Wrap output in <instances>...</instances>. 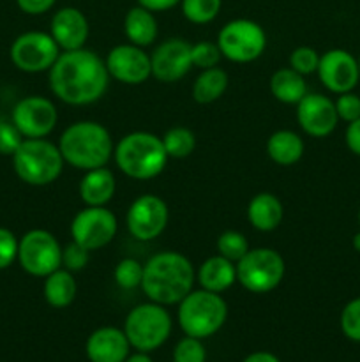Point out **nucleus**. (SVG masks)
Here are the masks:
<instances>
[{
	"label": "nucleus",
	"mask_w": 360,
	"mask_h": 362,
	"mask_svg": "<svg viewBox=\"0 0 360 362\" xmlns=\"http://www.w3.org/2000/svg\"><path fill=\"white\" fill-rule=\"evenodd\" d=\"M296 122L307 136H328L334 133L339 124L335 103L323 94L307 92L302 101L296 105Z\"/></svg>",
	"instance_id": "18"
},
{
	"label": "nucleus",
	"mask_w": 360,
	"mask_h": 362,
	"mask_svg": "<svg viewBox=\"0 0 360 362\" xmlns=\"http://www.w3.org/2000/svg\"><path fill=\"white\" fill-rule=\"evenodd\" d=\"M23 140V134L18 131L13 120L0 119V156H13Z\"/></svg>",
	"instance_id": "38"
},
{
	"label": "nucleus",
	"mask_w": 360,
	"mask_h": 362,
	"mask_svg": "<svg viewBox=\"0 0 360 362\" xmlns=\"http://www.w3.org/2000/svg\"><path fill=\"white\" fill-rule=\"evenodd\" d=\"M215 247H217V255L228 258L233 264L242 260L247 251L251 250L247 237L242 232H236V230H226V232H222L217 237Z\"/></svg>",
	"instance_id": "31"
},
{
	"label": "nucleus",
	"mask_w": 360,
	"mask_h": 362,
	"mask_svg": "<svg viewBox=\"0 0 360 362\" xmlns=\"http://www.w3.org/2000/svg\"><path fill=\"white\" fill-rule=\"evenodd\" d=\"M172 329L173 320L166 306L152 300L134 306L124 322V332L131 349L145 354L161 349L168 341Z\"/></svg>",
	"instance_id": "7"
},
{
	"label": "nucleus",
	"mask_w": 360,
	"mask_h": 362,
	"mask_svg": "<svg viewBox=\"0 0 360 362\" xmlns=\"http://www.w3.org/2000/svg\"><path fill=\"white\" fill-rule=\"evenodd\" d=\"M196 281L208 292H226L236 283V264L221 255H214L198 267Z\"/></svg>",
	"instance_id": "22"
},
{
	"label": "nucleus",
	"mask_w": 360,
	"mask_h": 362,
	"mask_svg": "<svg viewBox=\"0 0 360 362\" xmlns=\"http://www.w3.org/2000/svg\"><path fill=\"white\" fill-rule=\"evenodd\" d=\"M356 62H359V74H360V57H359V59H356Z\"/></svg>",
	"instance_id": "47"
},
{
	"label": "nucleus",
	"mask_w": 360,
	"mask_h": 362,
	"mask_svg": "<svg viewBox=\"0 0 360 362\" xmlns=\"http://www.w3.org/2000/svg\"><path fill=\"white\" fill-rule=\"evenodd\" d=\"M242 362H281V359H279L275 354L265 352V350H261V352L249 354V356H247Z\"/></svg>",
	"instance_id": "44"
},
{
	"label": "nucleus",
	"mask_w": 360,
	"mask_h": 362,
	"mask_svg": "<svg viewBox=\"0 0 360 362\" xmlns=\"http://www.w3.org/2000/svg\"><path fill=\"white\" fill-rule=\"evenodd\" d=\"M113 159L129 179L150 180L164 172L169 158L161 136L148 131H133L115 145Z\"/></svg>",
	"instance_id": "4"
},
{
	"label": "nucleus",
	"mask_w": 360,
	"mask_h": 362,
	"mask_svg": "<svg viewBox=\"0 0 360 362\" xmlns=\"http://www.w3.org/2000/svg\"><path fill=\"white\" fill-rule=\"evenodd\" d=\"M116 232L119 221L108 207L85 205V209H81L71 221V237L88 251H97L108 246L115 239Z\"/></svg>",
	"instance_id": "13"
},
{
	"label": "nucleus",
	"mask_w": 360,
	"mask_h": 362,
	"mask_svg": "<svg viewBox=\"0 0 360 362\" xmlns=\"http://www.w3.org/2000/svg\"><path fill=\"white\" fill-rule=\"evenodd\" d=\"M16 4L25 14L39 16V14L48 13V11L55 6L56 0H16Z\"/></svg>",
	"instance_id": "41"
},
{
	"label": "nucleus",
	"mask_w": 360,
	"mask_h": 362,
	"mask_svg": "<svg viewBox=\"0 0 360 362\" xmlns=\"http://www.w3.org/2000/svg\"><path fill=\"white\" fill-rule=\"evenodd\" d=\"M344 140L349 152H353L355 156H360V119L348 124L344 133Z\"/></svg>",
	"instance_id": "42"
},
{
	"label": "nucleus",
	"mask_w": 360,
	"mask_h": 362,
	"mask_svg": "<svg viewBox=\"0 0 360 362\" xmlns=\"http://www.w3.org/2000/svg\"><path fill=\"white\" fill-rule=\"evenodd\" d=\"M334 103L339 120H344V122L349 124L353 120L360 119V98L353 94V90L339 94V98Z\"/></svg>",
	"instance_id": "39"
},
{
	"label": "nucleus",
	"mask_w": 360,
	"mask_h": 362,
	"mask_svg": "<svg viewBox=\"0 0 360 362\" xmlns=\"http://www.w3.org/2000/svg\"><path fill=\"white\" fill-rule=\"evenodd\" d=\"M164 151L168 158L173 159H186L196 148V134L184 126L169 127L164 134L161 136Z\"/></svg>",
	"instance_id": "29"
},
{
	"label": "nucleus",
	"mask_w": 360,
	"mask_h": 362,
	"mask_svg": "<svg viewBox=\"0 0 360 362\" xmlns=\"http://www.w3.org/2000/svg\"><path fill=\"white\" fill-rule=\"evenodd\" d=\"M115 173L108 166L85 172V175L80 180V186H78L80 200L87 207H106L115 197Z\"/></svg>",
	"instance_id": "21"
},
{
	"label": "nucleus",
	"mask_w": 360,
	"mask_h": 362,
	"mask_svg": "<svg viewBox=\"0 0 360 362\" xmlns=\"http://www.w3.org/2000/svg\"><path fill=\"white\" fill-rule=\"evenodd\" d=\"M56 145L66 165L83 172L108 166L115 151L112 133L95 120H78L67 126Z\"/></svg>",
	"instance_id": "3"
},
{
	"label": "nucleus",
	"mask_w": 360,
	"mask_h": 362,
	"mask_svg": "<svg viewBox=\"0 0 360 362\" xmlns=\"http://www.w3.org/2000/svg\"><path fill=\"white\" fill-rule=\"evenodd\" d=\"M191 59H193V67H198L200 71L217 67L222 59V53L219 49L217 42L200 41L191 46Z\"/></svg>",
	"instance_id": "33"
},
{
	"label": "nucleus",
	"mask_w": 360,
	"mask_h": 362,
	"mask_svg": "<svg viewBox=\"0 0 360 362\" xmlns=\"http://www.w3.org/2000/svg\"><path fill=\"white\" fill-rule=\"evenodd\" d=\"M182 14L194 25H207L219 16L222 0H182Z\"/></svg>",
	"instance_id": "30"
},
{
	"label": "nucleus",
	"mask_w": 360,
	"mask_h": 362,
	"mask_svg": "<svg viewBox=\"0 0 360 362\" xmlns=\"http://www.w3.org/2000/svg\"><path fill=\"white\" fill-rule=\"evenodd\" d=\"M320 53L311 46H299L289 53V67L302 76L313 74L318 71V64H320Z\"/></svg>",
	"instance_id": "34"
},
{
	"label": "nucleus",
	"mask_w": 360,
	"mask_h": 362,
	"mask_svg": "<svg viewBox=\"0 0 360 362\" xmlns=\"http://www.w3.org/2000/svg\"><path fill=\"white\" fill-rule=\"evenodd\" d=\"M124 34L129 39L131 45H136L140 48L154 45L159 34L154 13L141 6L131 7L124 16Z\"/></svg>",
	"instance_id": "24"
},
{
	"label": "nucleus",
	"mask_w": 360,
	"mask_h": 362,
	"mask_svg": "<svg viewBox=\"0 0 360 362\" xmlns=\"http://www.w3.org/2000/svg\"><path fill=\"white\" fill-rule=\"evenodd\" d=\"M179 325L186 336L207 339L217 334L228 318V304L221 293L200 288L187 293L179 303Z\"/></svg>",
	"instance_id": "6"
},
{
	"label": "nucleus",
	"mask_w": 360,
	"mask_h": 362,
	"mask_svg": "<svg viewBox=\"0 0 360 362\" xmlns=\"http://www.w3.org/2000/svg\"><path fill=\"white\" fill-rule=\"evenodd\" d=\"M318 78L327 90L334 94L352 92L359 85V62L349 52L334 48L325 52L318 64Z\"/></svg>",
	"instance_id": "17"
},
{
	"label": "nucleus",
	"mask_w": 360,
	"mask_h": 362,
	"mask_svg": "<svg viewBox=\"0 0 360 362\" xmlns=\"http://www.w3.org/2000/svg\"><path fill=\"white\" fill-rule=\"evenodd\" d=\"M217 46L229 62L249 64L260 59L267 48V34L260 23L247 18H236L222 25L217 34Z\"/></svg>",
	"instance_id": "9"
},
{
	"label": "nucleus",
	"mask_w": 360,
	"mask_h": 362,
	"mask_svg": "<svg viewBox=\"0 0 360 362\" xmlns=\"http://www.w3.org/2000/svg\"><path fill=\"white\" fill-rule=\"evenodd\" d=\"M284 209L281 200L272 193H258L247 205V219L258 232H272L282 223Z\"/></svg>",
	"instance_id": "23"
},
{
	"label": "nucleus",
	"mask_w": 360,
	"mask_h": 362,
	"mask_svg": "<svg viewBox=\"0 0 360 362\" xmlns=\"http://www.w3.org/2000/svg\"><path fill=\"white\" fill-rule=\"evenodd\" d=\"M18 262L27 274L46 278L62 267V246L48 230H30L18 244Z\"/></svg>",
	"instance_id": "10"
},
{
	"label": "nucleus",
	"mask_w": 360,
	"mask_h": 362,
	"mask_svg": "<svg viewBox=\"0 0 360 362\" xmlns=\"http://www.w3.org/2000/svg\"><path fill=\"white\" fill-rule=\"evenodd\" d=\"M270 92L282 105H299L307 94L306 78L289 66L282 67L270 76Z\"/></svg>",
	"instance_id": "27"
},
{
	"label": "nucleus",
	"mask_w": 360,
	"mask_h": 362,
	"mask_svg": "<svg viewBox=\"0 0 360 362\" xmlns=\"http://www.w3.org/2000/svg\"><path fill=\"white\" fill-rule=\"evenodd\" d=\"M42 293H44L46 303L52 308L64 310V308L71 306L78 293V283L74 279L73 272L60 267L49 276H46Z\"/></svg>",
	"instance_id": "26"
},
{
	"label": "nucleus",
	"mask_w": 360,
	"mask_h": 362,
	"mask_svg": "<svg viewBox=\"0 0 360 362\" xmlns=\"http://www.w3.org/2000/svg\"><path fill=\"white\" fill-rule=\"evenodd\" d=\"M196 271L189 258L176 251H161L143 264L145 297L161 306H175L194 290Z\"/></svg>",
	"instance_id": "2"
},
{
	"label": "nucleus",
	"mask_w": 360,
	"mask_h": 362,
	"mask_svg": "<svg viewBox=\"0 0 360 362\" xmlns=\"http://www.w3.org/2000/svg\"><path fill=\"white\" fill-rule=\"evenodd\" d=\"M191 46L193 45L182 37H169L155 46L150 53L152 76L161 83H175L182 80L193 69Z\"/></svg>",
	"instance_id": "16"
},
{
	"label": "nucleus",
	"mask_w": 360,
	"mask_h": 362,
	"mask_svg": "<svg viewBox=\"0 0 360 362\" xmlns=\"http://www.w3.org/2000/svg\"><path fill=\"white\" fill-rule=\"evenodd\" d=\"M11 159L18 179L35 187L55 182L66 165L59 145L46 138H25Z\"/></svg>",
	"instance_id": "5"
},
{
	"label": "nucleus",
	"mask_w": 360,
	"mask_h": 362,
	"mask_svg": "<svg viewBox=\"0 0 360 362\" xmlns=\"http://www.w3.org/2000/svg\"><path fill=\"white\" fill-rule=\"evenodd\" d=\"M129 339L124 329L106 325L88 336L85 354L90 362H124L129 357Z\"/></svg>",
	"instance_id": "20"
},
{
	"label": "nucleus",
	"mask_w": 360,
	"mask_h": 362,
	"mask_svg": "<svg viewBox=\"0 0 360 362\" xmlns=\"http://www.w3.org/2000/svg\"><path fill=\"white\" fill-rule=\"evenodd\" d=\"M18 244L20 240L16 235L11 230L0 226V271L11 267L18 260Z\"/></svg>",
	"instance_id": "40"
},
{
	"label": "nucleus",
	"mask_w": 360,
	"mask_h": 362,
	"mask_svg": "<svg viewBox=\"0 0 360 362\" xmlns=\"http://www.w3.org/2000/svg\"><path fill=\"white\" fill-rule=\"evenodd\" d=\"M60 53L62 49L59 48L52 34L41 30L23 32L14 39L9 49L14 67L28 74L48 73Z\"/></svg>",
	"instance_id": "11"
},
{
	"label": "nucleus",
	"mask_w": 360,
	"mask_h": 362,
	"mask_svg": "<svg viewBox=\"0 0 360 362\" xmlns=\"http://www.w3.org/2000/svg\"><path fill=\"white\" fill-rule=\"evenodd\" d=\"M267 154L275 165L293 166L302 159L306 145L302 136L292 129H279L267 140Z\"/></svg>",
	"instance_id": "25"
},
{
	"label": "nucleus",
	"mask_w": 360,
	"mask_h": 362,
	"mask_svg": "<svg viewBox=\"0 0 360 362\" xmlns=\"http://www.w3.org/2000/svg\"><path fill=\"white\" fill-rule=\"evenodd\" d=\"M112 80L124 85H141L152 76L150 53L136 45H116L104 59Z\"/></svg>",
	"instance_id": "15"
},
{
	"label": "nucleus",
	"mask_w": 360,
	"mask_h": 362,
	"mask_svg": "<svg viewBox=\"0 0 360 362\" xmlns=\"http://www.w3.org/2000/svg\"><path fill=\"white\" fill-rule=\"evenodd\" d=\"M49 34L62 52L85 48L90 27L88 20L78 7H62L49 21Z\"/></svg>",
	"instance_id": "19"
},
{
	"label": "nucleus",
	"mask_w": 360,
	"mask_h": 362,
	"mask_svg": "<svg viewBox=\"0 0 360 362\" xmlns=\"http://www.w3.org/2000/svg\"><path fill=\"white\" fill-rule=\"evenodd\" d=\"M341 331L349 341L360 343V297L349 300L341 311Z\"/></svg>",
	"instance_id": "36"
},
{
	"label": "nucleus",
	"mask_w": 360,
	"mask_h": 362,
	"mask_svg": "<svg viewBox=\"0 0 360 362\" xmlns=\"http://www.w3.org/2000/svg\"><path fill=\"white\" fill-rule=\"evenodd\" d=\"M201 341L191 336L180 339L173 349V362H207V350Z\"/></svg>",
	"instance_id": "35"
},
{
	"label": "nucleus",
	"mask_w": 360,
	"mask_h": 362,
	"mask_svg": "<svg viewBox=\"0 0 360 362\" xmlns=\"http://www.w3.org/2000/svg\"><path fill=\"white\" fill-rule=\"evenodd\" d=\"M359 225H360V209H359Z\"/></svg>",
	"instance_id": "48"
},
{
	"label": "nucleus",
	"mask_w": 360,
	"mask_h": 362,
	"mask_svg": "<svg viewBox=\"0 0 360 362\" xmlns=\"http://www.w3.org/2000/svg\"><path fill=\"white\" fill-rule=\"evenodd\" d=\"M11 120L23 138H46L59 122V112L52 99L44 95H27L14 105Z\"/></svg>",
	"instance_id": "14"
},
{
	"label": "nucleus",
	"mask_w": 360,
	"mask_h": 362,
	"mask_svg": "<svg viewBox=\"0 0 360 362\" xmlns=\"http://www.w3.org/2000/svg\"><path fill=\"white\" fill-rule=\"evenodd\" d=\"M284 258L272 247H253L236 262V281L251 293H268L284 278Z\"/></svg>",
	"instance_id": "8"
},
{
	"label": "nucleus",
	"mask_w": 360,
	"mask_h": 362,
	"mask_svg": "<svg viewBox=\"0 0 360 362\" xmlns=\"http://www.w3.org/2000/svg\"><path fill=\"white\" fill-rule=\"evenodd\" d=\"M228 83V73L219 66L203 69L193 83V99L198 105H210L224 95Z\"/></svg>",
	"instance_id": "28"
},
{
	"label": "nucleus",
	"mask_w": 360,
	"mask_h": 362,
	"mask_svg": "<svg viewBox=\"0 0 360 362\" xmlns=\"http://www.w3.org/2000/svg\"><path fill=\"white\" fill-rule=\"evenodd\" d=\"M90 262V251L87 247L80 246L78 243L71 240L69 244L62 246V267L69 272H80Z\"/></svg>",
	"instance_id": "37"
},
{
	"label": "nucleus",
	"mask_w": 360,
	"mask_h": 362,
	"mask_svg": "<svg viewBox=\"0 0 360 362\" xmlns=\"http://www.w3.org/2000/svg\"><path fill=\"white\" fill-rule=\"evenodd\" d=\"M113 278L122 290L140 288L143 279V264H140L136 258H122L113 271Z\"/></svg>",
	"instance_id": "32"
},
{
	"label": "nucleus",
	"mask_w": 360,
	"mask_h": 362,
	"mask_svg": "<svg viewBox=\"0 0 360 362\" xmlns=\"http://www.w3.org/2000/svg\"><path fill=\"white\" fill-rule=\"evenodd\" d=\"M124 362H154V361H152V357L148 356V354L136 352V354H133V356L127 357V359Z\"/></svg>",
	"instance_id": "45"
},
{
	"label": "nucleus",
	"mask_w": 360,
	"mask_h": 362,
	"mask_svg": "<svg viewBox=\"0 0 360 362\" xmlns=\"http://www.w3.org/2000/svg\"><path fill=\"white\" fill-rule=\"evenodd\" d=\"M168 204L157 194H141L129 205L126 214V226L131 237L140 243H150L162 235L168 226Z\"/></svg>",
	"instance_id": "12"
},
{
	"label": "nucleus",
	"mask_w": 360,
	"mask_h": 362,
	"mask_svg": "<svg viewBox=\"0 0 360 362\" xmlns=\"http://www.w3.org/2000/svg\"><path fill=\"white\" fill-rule=\"evenodd\" d=\"M49 90L69 106H87L106 94L109 74L104 59L87 48L62 52L48 71Z\"/></svg>",
	"instance_id": "1"
},
{
	"label": "nucleus",
	"mask_w": 360,
	"mask_h": 362,
	"mask_svg": "<svg viewBox=\"0 0 360 362\" xmlns=\"http://www.w3.org/2000/svg\"><path fill=\"white\" fill-rule=\"evenodd\" d=\"M353 247H355V251L360 253V232L355 233V237H353Z\"/></svg>",
	"instance_id": "46"
},
{
	"label": "nucleus",
	"mask_w": 360,
	"mask_h": 362,
	"mask_svg": "<svg viewBox=\"0 0 360 362\" xmlns=\"http://www.w3.org/2000/svg\"><path fill=\"white\" fill-rule=\"evenodd\" d=\"M182 0H138V6L152 11V13H164L176 7Z\"/></svg>",
	"instance_id": "43"
}]
</instances>
